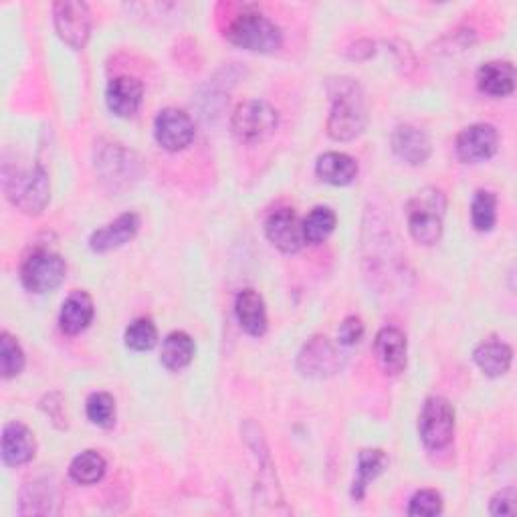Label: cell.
I'll return each mask as SVG.
<instances>
[{"instance_id":"4316f807","label":"cell","mask_w":517,"mask_h":517,"mask_svg":"<svg viewBox=\"0 0 517 517\" xmlns=\"http://www.w3.org/2000/svg\"><path fill=\"white\" fill-rule=\"evenodd\" d=\"M471 223L475 231L489 233L497 223V196L491 190H477L471 202Z\"/></svg>"},{"instance_id":"5b68a950","label":"cell","mask_w":517,"mask_h":517,"mask_svg":"<svg viewBox=\"0 0 517 517\" xmlns=\"http://www.w3.org/2000/svg\"><path fill=\"white\" fill-rule=\"evenodd\" d=\"M419 435L427 449L441 451L455 437V408L443 396H431L419 417Z\"/></svg>"},{"instance_id":"f546056e","label":"cell","mask_w":517,"mask_h":517,"mask_svg":"<svg viewBox=\"0 0 517 517\" xmlns=\"http://www.w3.org/2000/svg\"><path fill=\"white\" fill-rule=\"evenodd\" d=\"M124 340H126V346H128L130 350L148 352V350H152V348L158 344V330H156V326H154L152 320H148V318H138V320H134V322L126 328Z\"/></svg>"},{"instance_id":"f1b7e54d","label":"cell","mask_w":517,"mask_h":517,"mask_svg":"<svg viewBox=\"0 0 517 517\" xmlns=\"http://www.w3.org/2000/svg\"><path fill=\"white\" fill-rule=\"evenodd\" d=\"M25 362V352L17 338L9 332L0 334V372H3V378L9 380L19 376L25 368Z\"/></svg>"},{"instance_id":"9a60e30c","label":"cell","mask_w":517,"mask_h":517,"mask_svg":"<svg viewBox=\"0 0 517 517\" xmlns=\"http://www.w3.org/2000/svg\"><path fill=\"white\" fill-rule=\"evenodd\" d=\"M390 144L394 154L412 166L425 164L433 150L429 136L421 128L410 124L396 126L390 136Z\"/></svg>"},{"instance_id":"d6a6232c","label":"cell","mask_w":517,"mask_h":517,"mask_svg":"<svg viewBox=\"0 0 517 517\" xmlns=\"http://www.w3.org/2000/svg\"><path fill=\"white\" fill-rule=\"evenodd\" d=\"M364 322L356 316H348L338 328V340L342 346H356L364 338Z\"/></svg>"},{"instance_id":"277c9868","label":"cell","mask_w":517,"mask_h":517,"mask_svg":"<svg viewBox=\"0 0 517 517\" xmlns=\"http://www.w3.org/2000/svg\"><path fill=\"white\" fill-rule=\"evenodd\" d=\"M5 192L19 211L39 215L45 211L51 198L49 176L43 166H35L25 172L15 170V174L5 170Z\"/></svg>"},{"instance_id":"7402d4cb","label":"cell","mask_w":517,"mask_h":517,"mask_svg":"<svg viewBox=\"0 0 517 517\" xmlns=\"http://www.w3.org/2000/svg\"><path fill=\"white\" fill-rule=\"evenodd\" d=\"M316 174L332 186H348L358 176V162L344 152H326L316 162Z\"/></svg>"},{"instance_id":"9c48e42d","label":"cell","mask_w":517,"mask_h":517,"mask_svg":"<svg viewBox=\"0 0 517 517\" xmlns=\"http://www.w3.org/2000/svg\"><path fill=\"white\" fill-rule=\"evenodd\" d=\"M340 352L326 336H314L307 340L297 354V370L305 378H328L340 368Z\"/></svg>"},{"instance_id":"30bf717a","label":"cell","mask_w":517,"mask_h":517,"mask_svg":"<svg viewBox=\"0 0 517 517\" xmlns=\"http://www.w3.org/2000/svg\"><path fill=\"white\" fill-rule=\"evenodd\" d=\"M194 122L178 108H166L156 116L154 138L168 152H180L194 140Z\"/></svg>"},{"instance_id":"6da1fadb","label":"cell","mask_w":517,"mask_h":517,"mask_svg":"<svg viewBox=\"0 0 517 517\" xmlns=\"http://www.w3.org/2000/svg\"><path fill=\"white\" fill-rule=\"evenodd\" d=\"M332 110L328 134L338 142L358 138L366 128V101L362 87L350 77H338L328 83Z\"/></svg>"},{"instance_id":"ba28073f","label":"cell","mask_w":517,"mask_h":517,"mask_svg":"<svg viewBox=\"0 0 517 517\" xmlns=\"http://www.w3.org/2000/svg\"><path fill=\"white\" fill-rule=\"evenodd\" d=\"M53 19L59 39L71 49H83L91 35V13L85 3H73V0H63V3L53 5Z\"/></svg>"},{"instance_id":"8fae6325","label":"cell","mask_w":517,"mask_h":517,"mask_svg":"<svg viewBox=\"0 0 517 517\" xmlns=\"http://www.w3.org/2000/svg\"><path fill=\"white\" fill-rule=\"evenodd\" d=\"M265 235L271 241L273 247H277L281 253H297L303 245V221H299L297 213L289 206H281V209L273 211L265 221Z\"/></svg>"},{"instance_id":"4fadbf2b","label":"cell","mask_w":517,"mask_h":517,"mask_svg":"<svg viewBox=\"0 0 517 517\" xmlns=\"http://www.w3.org/2000/svg\"><path fill=\"white\" fill-rule=\"evenodd\" d=\"M144 99V85L132 75H120L106 89V103L114 116L132 118L138 114Z\"/></svg>"},{"instance_id":"ffe728a7","label":"cell","mask_w":517,"mask_h":517,"mask_svg":"<svg viewBox=\"0 0 517 517\" xmlns=\"http://www.w3.org/2000/svg\"><path fill=\"white\" fill-rule=\"evenodd\" d=\"M477 87L491 97H507L515 89V67L509 61H489L477 69Z\"/></svg>"},{"instance_id":"4dcf8cb0","label":"cell","mask_w":517,"mask_h":517,"mask_svg":"<svg viewBox=\"0 0 517 517\" xmlns=\"http://www.w3.org/2000/svg\"><path fill=\"white\" fill-rule=\"evenodd\" d=\"M443 513V497L435 489H421L410 499L408 515L417 517H433Z\"/></svg>"},{"instance_id":"7a4b0ae2","label":"cell","mask_w":517,"mask_h":517,"mask_svg":"<svg viewBox=\"0 0 517 517\" xmlns=\"http://www.w3.org/2000/svg\"><path fill=\"white\" fill-rule=\"evenodd\" d=\"M227 39L235 47L253 53H273L283 45L281 29L261 11L245 9L227 27Z\"/></svg>"},{"instance_id":"cb8c5ba5","label":"cell","mask_w":517,"mask_h":517,"mask_svg":"<svg viewBox=\"0 0 517 517\" xmlns=\"http://www.w3.org/2000/svg\"><path fill=\"white\" fill-rule=\"evenodd\" d=\"M194 352H196L194 340L186 332H172L166 336V340L162 344L160 360H162L164 368L178 372L192 362Z\"/></svg>"},{"instance_id":"484cf974","label":"cell","mask_w":517,"mask_h":517,"mask_svg":"<svg viewBox=\"0 0 517 517\" xmlns=\"http://www.w3.org/2000/svg\"><path fill=\"white\" fill-rule=\"evenodd\" d=\"M336 225L338 217L330 206H316L303 221V239L305 243L320 245L336 231Z\"/></svg>"},{"instance_id":"1f68e13d","label":"cell","mask_w":517,"mask_h":517,"mask_svg":"<svg viewBox=\"0 0 517 517\" xmlns=\"http://www.w3.org/2000/svg\"><path fill=\"white\" fill-rule=\"evenodd\" d=\"M489 513L497 517H513L517 513V491L513 487H505L491 497Z\"/></svg>"},{"instance_id":"836d02e7","label":"cell","mask_w":517,"mask_h":517,"mask_svg":"<svg viewBox=\"0 0 517 517\" xmlns=\"http://www.w3.org/2000/svg\"><path fill=\"white\" fill-rule=\"evenodd\" d=\"M267 471H269V473H267V475H269V479H275V473H273V467H269V469H267ZM261 483H263V485H257V487H259V489H265V487H273V489H277V483H275V481H271V485H265V479H263V481H261Z\"/></svg>"},{"instance_id":"3957f363","label":"cell","mask_w":517,"mask_h":517,"mask_svg":"<svg viewBox=\"0 0 517 517\" xmlns=\"http://www.w3.org/2000/svg\"><path fill=\"white\" fill-rule=\"evenodd\" d=\"M443 192L429 188L408 204V233L421 245H435L443 235Z\"/></svg>"},{"instance_id":"7c38bea8","label":"cell","mask_w":517,"mask_h":517,"mask_svg":"<svg viewBox=\"0 0 517 517\" xmlns=\"http://www.w3.org/2000/svg\"><path fill=\"white\" fill-rule=\"evenodd\" d=\"M499 146V134L491 124H473L465 128L455 142V150L461 162L479 164L489 160Z\"/></svg>"},{"instance_id":"e0dca14e","label":"cell","mask_w":517,"mask_h":517,"mask_svg":"<svg viewBox=\"0 0 517 517\" xmlns=\"http://www.w3.org/2000/svg\"><path fill=\"white\" fill-rule=\"evenodd\" d=\"M37 441L33 431L23 423H9L3 429V461L9 467H21L33 461Z\"/></svg>"},{"instance_id":"d4e9b609","label":"cell","mask_w":517,"mask_h":517,"mask_svg":"<svg viewBox=\"0 0 517 517\" xmlns=\"http://www.w3.org/2000/svg\"><path fill=\"white\" fill-rule=\"evenodd\" d=\"M108 471L106 459L97 451H83L69 465V477L79 485H95Z\"/></svg>"},{"instance_id":"603a6c76","label":"cell","mask_w":517,"mask_h":517,"mask_svg":"<svg viewBox=\"0 0 517 517\" xmlns=\"http://www.w3.org/2000/svg\"><path fill=\"white\" fill-rule=\"evenodd\" d=\"M388 467V457L382 449H364L358 455V477L352 483V497L356 501L364 499L368 485L378 479Z\"/></svg>"},{"instance_id":"ac0fdd59","label":"cell","mask_w":517,"mask_h":517,"mask_svg":"<svg viewBox=\"0 0 517 517\" xmlns=\"http://www.w3.org/2000/svg\"><path fill=\"white\" fill-rule=\"evenodd\" d=\"M235 316L239 326L255 338H261L267 332V307L259 291L243 289L235 299Z\"/></svg>"},{"instance_id":"d6986e66","label":"cell","mask_w":517,"mask_h":517,"mask_svg":"<svg viewBox=\"0 0 517 517\" xmlns=\"http://www.w3.org/2000/svg\"><path fill=\"white\" fill-rule=\"evenodd\" d=\"M93 299L85 291H73L61 305L59 326L67 336H77L93 322Z\"/></svg>"},{"instance_id":"83f0119b","label":"cell","mask_w":517,"mask_h":517,"mask_svg":"<svg viewBox=\"0 0 517 517\" xmlns=\"http://www.w3.org/2000/svg\"><path fill=\"white\" fill-rule=\"evenodd\" d=\"M87 410V419L101 427V429H112L116 423V400L112 394L108 392H93L87 398L85 404Z\"/></svg>"},{"instance_id":"44dd1931","label":"cell","mask_w":517,"mask_h":517,"mask_svg":"<svg viewBox=\"0 0 517 517\" xmlns=\"http://www.w3.org/2000/svg\"><path fill=\"white\" fill-rule=\"evenodd\" d=\"M475 364L489 378H499L509 372L513 362V350L501 340H485L473 352Z\"/></svg>"},{"instance_id":"5bb4252c","label":"cell","mask_w":517,"mask_h":517,"mask_svg":"<svg viewBox=\"0 0 517 517\" xmlns=\"http://www.w3.org/2000/svg\"><path fill=\"white\" fill-rule=\"evenodd\" d=\"M140 231V217L136 213H124L106 227L97 229L89 237V247L93 253H108L130 243Z\"/></svg>"},{"instance_id":"2e32d148","label":"cell","mask_w":517,"mask_h":517,"mask_svg":"<svg viewBox=\"0 0 517 517\" xmlns=\"http://www.w3.org/2000/svg\"><path fill=\"white\" fill-rule=\"evenodd\" d=\"M374 352L378 358L380 368L388 376H398L406 368V352H408V342L402 330L388 326L382 328L376 334L374 342Z\"/></svg>"},{"instance_id":"8992f818","label":"cell","mask_w":517,"mask_h":517,"mask_svg":"<svg viewBox=\"0 0 517 517\" xmlns=\"http://www.w3.org/2000/svg\"><path fill=\"white\" fill-rule=\"evenodd\" d=\"M277 122L279 116L271 103L261 99H249L237 106L231 120V128L241 142L253 144L271 136L277 128Z\"/></svg>"},{"instance_id":"52a82bcc","label":"cell","mask_w":517,"mask_h":517,"mask_svg":"<svg viewBox=\"0 0 517 517\" xmlns=\"http://www.w3.org/2000/svg\"><path fill=\"white\" fill-rule=\"evenodd\" d=\"M67 275L65 259L49 249L33 251L21 267V281L31 293H49L57 289Z\"/></svg>"}]
</instances>
